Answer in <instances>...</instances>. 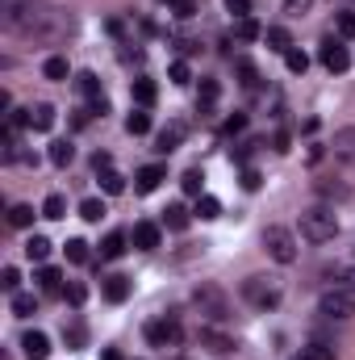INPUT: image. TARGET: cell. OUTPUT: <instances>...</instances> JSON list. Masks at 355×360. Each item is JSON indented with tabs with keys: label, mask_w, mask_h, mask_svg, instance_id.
I'll return each mask as SVG.
<instances>
[{
	"label": "cell",
	"mask_w": 355,
	"mask_h": 360,
	"mask_svg": "<svg viewBox=\"0 0 355 360\" xmlns=\"http://www.w3.org/2000/svg\"><path fill=\"white\" fill-rule=\"evenodd\" d=\"M13 34L25 38V42H63V38L71 34V17H67L63 9H46V5H38Z\"/></svg>",
	"instance_id": "obj_1"
},
{
	"label": "cell",
	"mask_w": 355,
	"mask_h": 360,
	"mask_svg": "<svg viewBox=\"0 0 355 360\" xmlns=\"http://www.w3.org/2000/svg\"><path fill=\"white\" fill-rule=\"evenodd\" d=\"M293 360H334V348H326V343H310V348H301Z\"/></svg>",
	"instance_id": "obj_36"
},
{
	"label": "cell",
	"mask_w": 355,
	"mask_h": 360,
	"mask_svg": "<svg viewBox=\"0 0 355 360\" xmlns=\"http://www.w3.org/2000/svg\"><path fill=\"white\" fill-rule=\"evenodd\" d=\"M159 5H176V0H159Z\"/></svg>",
	"instance_id": "obj_55"
},
{
	"label": "cell",
	"mask_w": 355,
	"mask_h": 360,
	"mask_svg": "<svg viewBox=\"0 0 355 360\" xmlns=\"http://www.w3.org/2000/svg\"><path fill=\"white\" fill-rule=\"evenodd\" d=\"M76 88H80V96L100 100V80H96V72H80V76H76Z\"/></svg>",
	"instance_id": "obj_30"
},
{
	"label": "cell",
	"mask_w": 355,
	"mask_h": 360,
	"mask_svg": "<svg viewBox=\"0 0 355 360\" xmlns=\"http://www.w3.org/2000/svg\"><path fill=\"white\" fill-rule=\"evenodd\" d=\"M242 297L255 306V310H276L284 293H280V285L272 277H247L242 281Z\"/></svg>",
	"instance_id": "obj_4"
},
{
	"label": "cell",
	"mask_w": 355,
	"mask_h": 360,
	"mask_svg": "<svg viewBox=\"0 0 355 360\" xmlns=\"http://www.w3.org/2000/svg\"><path fill=\"white\" fill-rule=\"evenodd\" d=\"M260 184H264V176H260L255 168H247V172H242V189H247V193H255Z\"/></svg>",
	"instance_id": "obj_47"
},
{
	"label": "cell",
	"mask_w": 355,
	"mask_h": 360,
	"mask_svg": "<svg viewBox=\"0 0 355 360\" xmlns=\"http://www.w3.org/2000/svg\"><path fill=\"white\" fill-rule=\"evenodd\" d=\"M92 168H96V172H105V168H113V160L105 156V151H96V156H92Z\"/></svg>",
	"instance_id": "obj_51"
},
{
	"label": "cell",
	"mask_w": 355,
	"mask_h": 360,
	"mask_svg": "<svg viewBox=\"0 0 355 360\" xmlns=\"http://www.w3.org/2000/svg\"><path fill=\"white\" fill-rule=\"evenodd\" d=\"M34 9H38V0H0V21H5V30H17Z\"/></svg>",
	"instance_id": "obj_8"
},
{
	"label": "cell",
	"mask_w": 355,
	"mask_h": 360,
	"mask_svg": "<svg viewBox=\"0 0 355 360\" xmlns=\"http://www.w3.org/2000/svg\"><path fill=\"white\" fill-rule=\"evenodd\" d=\"M334 156L343 160V164H351L355 168V126H343V130H334Z\"/></svg>",
	"instance_id": "obj_13"
},
{
	"label": "cell",
	"mask_w": 355,
	"mask_h": 360,
	"mask_svg": "<svg viewBox=\"0 0 355 360\" xmlns=\"http://www.w3.org/2000/svg\"><path fill=\"white\" fill-rule=\"evenodd\" d=\"M226 9L242 21V17H251V0H226Z\"/></svg>",
	"instance_id": "obj_48"
},
{
	"label": "cell",
	"mask_w": 355,
	"mask_h": 360,
	"mask_svg": "<svg viewBox=\"0 0 355 360\" xmlns=\"http://www.w3.org/2000/svg\"><path fill=\"white\" fill-rule=\"evenodd\" d=\"M284 63H288V72L293 76H306V67H310V55H306V50H284Z\"/></svg>",
	"instance_id": "obj_35"
},
{
	"label": "cell",
	"mask_w": 355,
	"mask_h": 360,
	"mask_svg": "<svg viewBox=\"0 0 355 360\" xmlns=\"http://www.w3.org/2000/svg\"><path fill=\"white\" fill-rule=\"evenodd\" d=\"M9 226L13 231H30L34 226V205H13V210H9Z\"/></svg>",
	"instance_id": "obj_31"
},
{
	"label": "cell",
	"mask_w": 355,
	"mask_h": 360,
	"mask_svg": "<svg viewBox=\"0 0 355 360\" xmlns=\"http://www.w3.org/2000/svg\"><path fill=\"white\" fill-rule=\"evenodd\" d=\"M201 348H209V352H218V356H226V352H234L238 343H234L230 335H222V331H214V327H201Z\"/></svg>",
	"instance_id": "obj_15"
},
{
	"label": "cell",
	"mask_w": 355,
	"mask_h": 360,
	"mask_svg": "<svg viewBox=\"0 0 355 360\" xmlns=\"http://www.w3.org/2000/svg\"><path fill=\"white\" fill-rule=\"evenodd\" d=\"M192 306H196V310L205 315L209 323H226V319H230V297H226V289L214 285V281H201V285L192 289Z\"/></svg>",
	"instance_id": "obj_3"
},
{
	"label": "cell",
	"mask_w": 355,
	"mask_h": 360,
	"mask_svg": "<svg viewBox=\"0 0 355 360\" xmlns=\"http://www.w3.org/2000/svg\"><path fill=\"white\" fill-rule=\"evenodd\" d=\"M184 134H188L184 122H168V126L155 134V151H163V156H168V151H176V147L184 142Z\"/></svg>",
	"instance_id": "obj_11"
},
{
	"label": "cell",
	"mask_w": 355,
	"mask_h": 360,
	"mask_svg": "<svg viewBox=\"0 0 355 360\" xmlns=\"http://www.w3.org/2000/svg\"><path fill=\"white\" fill-rule=\"evenodd\" d=\"M63 339H67L71 348H80V343H84V327H63Z\"/></svg>",
	"instance_id": "obj_49"
},
{
	"label": "cell",
	"mask_w": 355,
	"mask_h": 360,
	"mask_svg": "<svg viewBox=\"0 0 355 360\" xmlns=\"http://www.w3.org/2000/svg\"><path fill=\"white\" fill-rule=\"evenodd\" d=\"M168 76H172V84H188V80H192V72H188V63H184V59H176V63L168 67Z\"/></svg>",
	"instance_id": "obj_42"
},
{
	"label": "cell",
	"mask_w": 355,
	"mask_h": 360,
	"mask_svg": "<svg viewBox=\"0 0 355 360\" xmlns=\"http://www.w3.org/2000/svg\"><path fill=\"white\" fill-rule=\"evenodd\" d=\"M234 76H238V84H242L247 92H255V88H260V67L251 63V59H242V55L234 59Z\"/></svg>",
	"instance_id": "obj_19"
},
{
	"label": "cell",
	"mask_w": 355,
	"mask_h": 360,
	"mask_svg": "<svg viewBox=\"0 0 355 360\" xmlns=\"http://www.w3.org/2000/svg\"><path fill=\"white\" fill-rule=\"evenodd\" d=\"M130 92H134V100H138V105H142V109H150V105H155V96H159V88H155V80H146V76H138Z\"/></svg>",
	"instance_id": "obj_20"
},
{
	"label": "cell",
	"mask_w": 355,
	"mask_h": 360,
	"mask_svg": "<svg viewBox=\"0 0 355 360\" xmlns=\"http://www.w3.org/2000/svg\"><path fill=\"white\" fill-rule=\"evenodd\" d=\"M322 277H326L334 289L355 293V264H326V268H322Z\"/></svg>",
	"instance_id": "obj_12"
},
{
	"label": "cell",
	"mask_w": 355,
	"mask_h": 360,
	"mask_svg": "<svg viewBox=\"0 0 355 360\" xmlns=\"http://www.w3.org/2000/svg\"><path fill=\"white\" fill-rule=\"evenodd\" d=\"M314 5V0H288V13H306Z\"/></svg>",
	"instance_id": "obj_53"
},
{
	"label": "cell",
	"mask_w": 355,
	"mask_h": 360,
	"mask_svg": "<svg viewBox=\"0 0 355 360\" xmlns=\"http://www.w3.org/2000/svg\"><path fill=\"white\" fill-rule=\"evenodd\" d=\"M42 76H46V80H67V76H71V67H67V59H63V55H50V59L42 63Z\"/></svg>",
	"instance_id": "obj_28"
},
{
	"label": "cell",
	"mask_w": 355,
	"mask_h": 360,
	"mask_svg": "<svg viewBox=\"0 0 355 360\" xmlns=\"http://www.w3.org/2000/svg\"><path fill=\"white\" fill-rule=\"evenodd\" d=\"M25 255H30L34 264H42L46 255H50V239H46V235H30V239H25Z\"/></svg>",
	"instance_id": "obj_25"
},
{
	"label": "cell",
	"mask_w": 355,
	"mask_h": 360,
	"mask_svg": "<svg viewBox=\"0 0 355 360\" xmlns=\"http://www.w3.org/2000/svg\"><path fill=\"white\" fill-rule=\"evenodd\" d=\"M322 67L334 72V76H343V72L351 67V55H347V46H343V42H334V38L322 42Z\"/></svg>",
	"instance_id": "obj_9"
},
{
	"label": "cell",
	"mask_w": 355,
	"mask_h": 360,
	"mask_svg": "<svg viewBox=\"0 0 355 360\" xmlns=\"http://www.w3.org/2000/svg\"><path fill=\"white\" fill-rule=\"evenodd\" d=\"M163 222H168L172 231H188V210H184L180 201H172L168 210H163Z\"/></svg>",
	"instance_id": "obj_32"
},
{
	"label": "cell",
	"mask_w": 355,
	"mask_h": 360,
	"mask_svg": "<svg viewBox=\"0 0 355 360\" xmlns=\"http://www.w3.org/2000/svg\"><path fill=\"white\" fill-rule=\"evenodd\" d=\"M76 160V147L67 142V138H59V142H50V164H55V168H67Z\"/></svg>",
	"instance_id": "obj_24"
},
{
	"label": "cell",
	"mask_w": 355,
	"mask_h": 360,
	"mask_svg": "<svg viewBox=\"0 0 355 360\" xmlns=\"http://www.w3.org/2000/svg\"><path fill=\"white\" fill-rule=\"evenodd\" d=\"M67 301H71V306H84V301H88V285H84V281H71V285H67Z\"/></svg>",
	"instance_id": "obj_43"
},
{
	"label": "cell",
	"mask_w": 355,
	"mask_h": 360,
	"mask_svg": "<svg viewBox=\"0 0 355 360\" xmlns=\"http://www.w3.org/2000/svg\"><path fill=\"white\" fill-rule=\"evenodd\" d=\"M100 189H105V193H122L126 189V176L113 172V168H105V172H100Z\"/></svg>",
	"instance_id": "obj_41"
},
{
	"label": "cell",
	"mask_w": 355,
	"mask_h": 360,
	"mask_svg": "<svg viewBox=\"0 0 355 360\" xmlns=\"http://www.w3.org/2000/svg\"><path fill=\"white\" fill-rule=\"evenodd\" d=\"M34 306H38L34 293H13V315H17V319H30V315H34Z\"/></svg>",
	"instance_id": "obj_40"
},
{
	"label": "cell",
	"mask_w": 355,
	"mask_h": 360,
	"mask_svg": "<svg viewBox=\"0 0 355 360\" xmlns=\"http://www.w3.org/2000/svg\"><path fill=\"white\" fill-rule=\"evenodd\" d=\"M30 126L34 130H55V105H46V100H38V105H30Z\"/></svg>",
	"instance_id": "obj_17"
},
{
	"label": "cell",
	"mask_w": 355,
	"mask_h": 360,
	"mask_svg": "<svg viewBox=\"0 0 355 360\" xmlns=\"http://www.w3.org/2000/svg\"><path fill=\"white\" fill-rule=\"evenodd\" d=\"M163 180H168V168H163V164H146V168H138V176H134V189H138V193H155Z\"/></svg>",
	"instance_id": "obj_10"
},
{
	"label": "cell",
	"mask_w": 355,
	"mask_h": 360,
	"mask_svg": "<svg viewBox=\"0 0 355 360\" xmlns=\"http://www.w3.org/2000/svg\"><path fill=\"white\" fill-rule=\"evenodd\" d=\"M334 235H339L334 210H326V205H310V210H301V239H310V243H330Z\"/></svg>",
	"instance_id": "obj_2"
},
{
	"label": "cell",
	"mask_w": 355,
	"mask_h": 360,
	"mask_svg": "<svg viewBox=\"0 0 355 360\" xmlns=\"http://www.w3.org/2000/svg\"><path fill=\"white\" fill-rule=\"evenodd\" d=\"M105 297L122 306V301L130 297V277H122V273H117V277H105Z\"/></svg>",
	"instance_id": "obj_23"
},
{
	"label": "cell",
	"mask_w": 355,
	"mask_h": 360,
	"mask_svg": "<svg viewBox=\"0 0 355 360\" xmlns=\"http://www.w3.org/2000/svg\"><path fill=\"white\" fill-rule=\"evenodd\" d=\"M264 38H268V46H276V50H293V34H288L284 25H268Z\"/></svg>",
	"instance_id": "obj_33"
},
{
	"label": "cell",
	"mask_w": 355,
	"mask_h": 360,
	"mask_svg": "<svg viewBox=\"0 0 355 360\" xmlns=\"http://www.w3.org/2000/svg\"><path fill=\"white\" fill-rule=\"evenodd\" d=\"M42 218H67V197L63 193H50L42 201Z\"/></svg>",
	"instance_id": "obj_26"
},
{
	"label": "cell",
	"mask_w": 355,
	"mask_h": 360,
	"mask_svg": "<svg viewBox=\"0 0 355 360\" xmlns=\"http://www.w3.org/2000/svg\"><path fill=\"white\" fill-rule=\"evenodd\" d=\"M80 218H84V222H100V218H105V201H100V197L80 201Z\"/></svg>",
	"instance_id": "obj_34"
},
{
	"label": "cell",
	"mask_w": 355,
	"mask_h": 360,
	"mask_svg": "<svg viewBox=\"0 0 355 360\" xmlns=\"http://www.w3.org/2000/svg\"><path fill=\"white\" fill-rule=\"evenodd\" d=\"M100 360H122V356H117L113 348H105V356H100Z\"/></svg>",
	"instance_id": "obj_54"
},
{
	"label": "cell",
	"mask_w": 355,
	"mask_h": 360,
	"mask_svg": "<svg viewBox=\"0 0 355 360\" xmlns=\"http://www.w3.org/2000/svg\"><path fill=\"white\" fill-rule=\"evenodd\" d=\"M38 285H42L46 293H59V289H63V273L50 268V264H42V268H38Z\"/></svg>",
	"instance_id": "obj_29"
},
{
	"label": "cell",
	"mask_w": 355,
	"mask_h": 360,
	"mask_svg": "<svg viewBox=\"0 0 355 360\" xmlns=\"http://www.w3.org/2000/svg\"><path fill=\"white\" fill-rule=\"evenodd\" d=\"M126 130H130V134H146V130H150V114H146V109H134V114L126 118Z\"/></svg>",
	"instance_id": "obj_38"
},
{
	"label": "cell",
	"mask_w": 355,
	"mask_h": 360,
	"mask_svg": "<svg viewBox=\"0 0 355 360\" xmlns=\"http://www.w3.org/2000/svg\"><path fill=\"white\" fill-rule=\"evenodd\" d=\"M334 30H339L343 38H355V13H339V17H334Z\"/></svg>",
	"instance_id": "obj_44"
},
{
	"label": "cell",
	"mask_w": 355,
	"mask_h": 360,
	"mask_svg": "<svg viewBox=\"0 0 355 360\" xmlns=\"http://www.w3.org/2000/svg\"><path fill=\"white\" fill-rule=\"evenodd\" d=\"M142 335H146V343H150V348H176V343L184 339V331H180V323H176L172 315H163V319H150Z\"/></svg>",
	"instance_id": "obj_6"
},
{
	"label": "cell",
	"mask_w": 355,
	"mask_h": 360,
	"mask_svg": "<svg viewBox=\"0 0 355 360\" xmlns=\"http://www.w3.org/2000/svg\"><path fill=\"white\" fill-rule=\"evenodd\" d=\"M242 126H247V118H242V114H234V118H226V126H222V130H226V134H238Z\"/></svg>",
	"instance_id": "obj_50"
},
{
	"label": "cell",
	"mask_w": 355,
	"mask_h": 360,
	"mask_svg": "<svg viewBox=\"0 0 355 360\" xmlns=\"http://www.w3.org/2000/svg\"><path fill=\"white\" fill-rule=\"evenodd\" d=\"M234 38H238V42H255V38H264V25H260L255 17H242V21L234 25Z\"/></svg>",
	"instance_id": "obj_27"
},
{
	"label": "cell",
	"mask_w": 355,
	"mask_h": 360,
	"mask_svg": "<svg viewBox=\"0 0 355 360\" xmlns=\"http://www.w3.org/2000/svg\"><path fill=\"white\" fill-rule=\"evenodd\" d=\"M218 96H222V84H218V80H201V92H196V109H201V114H214Z\"/></svg>",
	"instance_id": "obj_18"
},
{
	"label": "cell",
	"mask_w": 355,
	"mask_h": 360,
	"mask_svg": "<svg viewBox=\"0 0 355 360\" xmlns=\"http://www.w3.org/2000/svg\"><path fill=\"white\" fill-rule=\"evenodd\" d=\"M21 352H25V360H46L50 356V339L42 331H25L21 335Z\"/></svg>",
	"instance_id": "obj_14"
},
{
	"label": "cell",
	"mask_w": 355,
	"mask_h": 360,
	"mask_svg": "<svg viewBox=\"0 0 355 360\" xmlns=\"http://www.w3.org/2000/svg\"><path fill=\"white\" fill-rule=\"evenodd\" d=\"M201 184H205V176H201V168H188V172L180 176V189H184L188 197H201Z\"/></svg>",
	"instance_id": "obj_37"
},
{
	"label": "cell",
	"mask_w": 355,
	"mask_h": 360,
	"mask_svg": "<svg viewBox=\"0 0 355 360\" xmlns=\"http://www.w3.org/2000/svg\"><path fill=\"white\" fill-rule=\"evenodd\" d=\"M17 285H21V273H17V268L0 273V289H5V293H17Z\"/></svg>",
	"instance_id": "obj_45"
},
{
	"label": "cell",
	"mask_w": 355,
	"mask_h": 360,
	"mask_svg": "<svg viewBox=\"0 0 355 360\" xmlns=\"http://www.w3.org/2000/svg\"><path fill=\"white\" fill-rule=\"evenodd\" d=\"M63 251H67V260H71V264H88V243H84V239H67Z\"/></svg>",
	"instance_id": "obj_39"
},
{
	"label": "cell",
	"mask_w": 355,
	"mask_h": 360,
	"mask_svg": "<svg viewBox=\"0 0 355 360\" xmlns=\"http://www.w3.org/2000/svg\"><path fill=\"white\" fill-rule=\"evenodd\" d=\"M100 255H105V260H117V255H126V231H109L105 243H100Z\"/></svg>",
	"instance_id": "obj_22"
},
{
	"label": "cell",
	"mask_w": 355,
	"mask_h": 360,
	"mask_svg": "<svg viewBox=\"0 0 355 360\" xmlns=\"http://www.w3.org/2000/svg\"><path fill=\"white\" fill-rule=\"evenodd\" d=\"M318 189H322V193H334V197H347V184H330V180H322Z\"/></svg>",
	"instance_id": "obj_52"
},
{
	"label": "cell",
	"mask_w": 355,
	"mask_h": 360,
	"mask_svg": "<svg viewBox=\"0 0 355 360\" xmlns=\"http://www.w3.org/2000/svg\"><path fill=\"white\" fill-rule=\"evenodd\" d=\"M318 315H326V319H351V315H355V293H347V289H326V293L318 297Z\"/></svg>",
	"instance_id": "obj_7"
},
{
	"label": "cell",
	"mask_w": 355,
	"mask_h": 360,
	"mask_svg": "<svg viewBox=\"0 0 355 360\" xmlns=\"http://www.w3.org/2000/svg\"><path fill=\"white\" fill-rule=\"evenodd\" d=\"M192 214H196L201 222H214V218H222V201H218V197H209V193H201Z\"/></svg>",
	"instance_id": "obj_21"
},
{
	"label": "cell",
	"mask_w": 355,
	"mask_h": 360,
	"mask_svg": "<svg viewBox=\"0 0 355 360\" xmlns=\"http://www.w3.org/2000/svg\"><path fill=\"white\" fill-rule=\"evenodd\" d=\"M130 239H134L138 251H155V247H159V226H155V222H138Z\"/></svg>",
	"instance_id": "obj_16"
},
{
	"label": "cell",
	"mask_w": 355,
	"mask_h": 360,
	"mask_svg": "<svg viewBox=\"0 0 355 360\" xmlns=\"http://www.w3.org/2000/svg\"><path fill=\"white\" fill-rule=\"evenodd\" d=\"M264 251L272 255L276 264H293V260H297V239H293V231H288V226H268V231H264Z\"/></svg>",
	"instance_id": "obj_5"
},
{
	"label": "cell",
	"mask_w": 355,
	"mask_h": 360,
	"mask_svg": "<svg viewBox=\"0 0 355 360\" xmlns=\"http://www.w3.org/2000/svg\"><path fill=\"white\" fill-rule=\"evenodd\" d=\"M172 13H176L180 21H188V17L196 13V0H176V5H172Z\"/></svg>",
	"instance_id": "obj_46"
}]
</instances>
